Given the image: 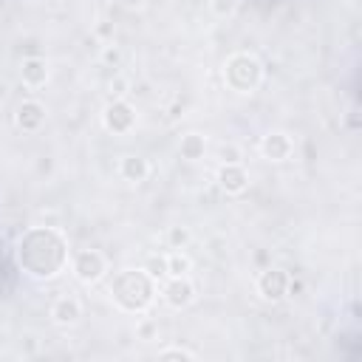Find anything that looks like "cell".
Listing matches in <instances>:
<instances>
[{"label": "cell", "instance_id": "8992f818", "mask_svg": "<svg viewBox=\"0 0 362 362\" xmlns=\"http://www.w3.org/2000/svg\"><path fill=\"white\" fill-rule=\"evenodd\" d=\"M161 297L170 308L181 311V308H189L198 297V288L195 283L189 280V274H167L164 277V286H161Z\"/></svg>", "mask_w": 362, "mask_h": 362}, {"label": "cell", "instance_id": "484cf974", "mask_svg": "<svg viewBox=\"0 0 362 362\" xmlns=\"http://www.w3.org/2000/svg\"><path fill=\"white\" fill-rule=\"evenodd\" d=\"M102 3H113V0H102Z\"/></svg>", "mask_w": 362, "mask_h": 362}, {"label": "cell", "instance_id": "4fadbf2b", "mask_svg": "<svg viewBox=\"0 0 362 362\" xmlns=\"http://www.w3.org/2000/svg\"><path fill=\"white\" fill-rule=\"evenodd\" d=\"M20 79L25 88H42L48 82V62L42 57H25L20 65Z\"/></svg>", "mask_w": 362, "mask_h": 362}, {"label": "cell", "instance_id": "8fae6325", "mask_svg": "<svg viewBox=\"0 0 362 362\" xmlns=\"http://www.w3.org/2000/svg\"><path fill=\"white\" fill-rule=\"evenodd\" d=\"M51 320L59 325V328H74L79 320H82V303L71 294L65 297H57L51 303Z\"/></svg>", "mask_w": 362, "mask_h": 362}, {"label": "cell", "instance_id": "9a60e30c", "mask_svg": "<svg viewBox=\"0 0 362 362\" xmlns=\"http://www.w3.org/2000/svg\"><path fill=\"white\" fill-rule=\"evenodd\" d=\"M192 272V257L184 255L181 249L167 255V274H189Z\"/></svg>", "mask_w": 362, "mask_h": 362}, {"label": "cell", "instance_id": "3957f363", "mask_svg": "<svg viewBox=\"0 0 362 362\" xmlns=\"http://www.w3.org/2000/svg\"><path fill=\"white\" fill-rule=\"evenodd\" d=\"M263 62L257 54L252 51H235L223 59V68H221V76H223V85L235 93H255L263 82Z\"/></svg>", "mask_w": 362, "mask_h": 362}, {"label": "cell", "instance_id": "7a4b0ae2", "mask_svg": "<svg viewBox=\"0 0 362 362\" xmlns=\"http://www.w3.org/2000/svg\"><path fill=\"white\" fill-rule=\"evenodd\" d=\"M156 280L139 266V269H122L113 274L107 294L113 305L124 314H144L156 300Z\"/></svg>", "mask_w": 362, "mask_h": 362}, {"label": "cell", "instance_id": "2e32d148", "mask_svg": "<svg viewBox=\"0 0 362 362\" xmlns=\"http://www.w3.org/2000/svg\"><path fill=\"white\" fill-rule=\"evenodd\" d=\"M153 280H164L167 277V255H147L144 266H141Z\"/></svg>", "mask_w": 362, "mask_h": 362}, {"label": "cell", "instance_id": "277c9868", "mask_svg": "<svg viewBox=\"0 0 362 362\" xmlns=\"http://www.w3.org/2000/svg\"><path fill=\"white\" fill-rule=\"evenodd\" d=\"M71 272H74V277L79 283L96 286L107 274V257L99 249H76L71 255Z\"/></svg>", "mask_w": 362, "mask_h": 362}, {"label": "cell", "instance_id": "d4e9b609", "mask_svg": "<svg viewBox=\"0 0 362 362\" xmlns=\"http://www.w3.org/2000/svg\"><path fill=\"white\" fill-rule=\"evenodd\" d=\"M96 31H99V34H102V37H107V34H110V25H99V28H96Z\"/></svg>", "mask_w": 362, "mask_h": 362}, {"label": "cell", "instance_id": "6da1fadb", "mask_svg": "<svg viewBox=\"0 0 362 362\" xmlns=\"http://www.w3.org/2000/svg\"><path fill=\"white\" fill-rule=\"evenodd\" d=\"M17 263L34 280H54L71 263L68 238L57 226H31L17 240Z\"/></svg>", "mask_w": 362, "mask_h": 362}, {"label": "cell", "instance_id": "9c48e42d", "mask_svg": "<svg viewBox=\"0 0 362 362\" xmlns=\"http://www.w3.org/2000/svg\"><path fill=\"white\" fill-rule=\"evenodd\" d=\"M294 153V139L286 133V130H269L263 139H260V156L266 161H288Z\"/></svg>", "mask_w": 362, "mask_h": 362}, {"label": "cell", "instance_id": "ac0fdd59", "mask_svg": "<svg viewBox=\"0 0 362 362\" xmlns=\"http://www.w3.org/2000/svg\"><path fill=\"white\" fill-rule=\"evenodd\" d=\"M99 59H102L105 65H110V68H119L122 59H124V54H122V48H119L116 42H105L102 51H99Z\"/></svg>", "mask_w": 362, "mask_h": 362}, {"label": "cell", "instance_id": "e0dca14e", "mask_svg": "<svg viewBox=\"0 0 362 362\" xmlns=\"http://www.w3.org/2000/svg\"><path fill=\"white\" fill-rule=\"evenodd\" d=\"M238 6H240V0H209V11H212V17H218V20L235 17V14H238Z\"/></svg>", "mask_w": 362, "mask_h": 362}, {"label": "cell", "instance_id": "d6986e66", "mask_svg": "<svg viewBox=\"0 0 362 362\" xmlns=\"http://www.w3.org/2000/svg\"><path fill=\"white\" fill-rule=\"evenodd\" d=\"M218 158H221V164H240L243 161V150H240V144L226 141V144L218 147Z\"/></svg>", "mask_w": 362, "mask_h": 362}, {"label": "cell", "instance_id": "5bb4252c", "mask_svg": "<svg viewBox=\"0 0 362 362\" xmlns=\"http://www.w3.org/2000/svg\"><path fill=\"white\" fill-rule=\"evenodd\" d=\"M178 156L184 158V161H189V164H195V161H201L204 156H206V136H201V133H184L181 136V141H178Z\"/></svg>", "mask_w": 362, "mask_h": 362}, {"label": "cell", "instance_id": "ffe728a7", "mask_svg": "<svg viewBox=\"0 0 362 362\" xmlns=\"http://www.w3.org/2000/svg\"><path fill=\"white\" fill-rule=\"evenodd\" d=\"M189 238H192V235H189L187 226H170V229H167V243H170L173 249H184V246L189 243Z\"/></svg>", "mask_w": 362, "mask_h": 362}, {"label": "cell", "instance_id": "5b68a950", "mask_svg": "<svg viewBox=\"0 0 362 362\" xmlns=\"http://www.w3.org/2000/svg\"><path fill=\"white\" fill-rule=\"evenodd\" d=\"M136 122H139L136 107L127 99H110L102 110V127L113 136H127L136 127Z\"/></svg>", "mask_w": 362, "mask_h": 362}, {"label": "cell", "instance_id": "7c38bea8", "mask_svg": "<svg viewBox=\"0 0 362 362\" xmlns=\"http://www.w3.org/2000/svg\"><path fill=\"white\" fill-rule=\"evenodd\" d=\"M119 175L127 184H141L150 175V161L144 156H139V153H127V156L119 158Z\"/></svg>", "mask_w": 362, "mask_h": 362}, {"label": "cell", "instance_id": "603a6c76", "mask_svg": "<svg viewBox=\"0 0 362 362\" xmlns=\"http://www.w3.org/2000/svg\"><path fill=\"white\" fill-rule=\"evenodd\" d=\"M130 82L124 79V76H116V79H110V93H113V99H124L130 90Z\"/></svg>", "mask_w": 362, "mask_h": 362}, {"label": "cell", "instance_id": "cb8c5ba5", "mask_svg": "<svg viewBox=\"0 0 362 362\" xmlns=\"http://www.w3.org/2000/svg\"><path fill=\"white\" fill-rule=\"evenodd\" d=\"M124 3V8H141L144 6V0H122Z\"/></svg>", "mask_w": 362, "mask_h": 362}, {"label": "cell", "instance_id": "7402d4cb", "mask_svg": "<svg viewBox=\"0 0 362 362\" xmlns=\"http://www.w3.org/2000/svg\"><path fill=\"white\" fill-rule=\"evenodd\" d=\"M156 334H158V322L156 320H139V325H136V337L139 339H156Z\"/></svg>", "mask_w": 362, "mask_h": 362}, {"label": "cell", "instance_id": "30bf717a", "mask_svg": "<svg viewBox=\"0 0 362 362\" xmlns=\"http://www.w3.org/2000/svg\"><path fill=\"white\" fill-rule=\"evenodd\" d=\"M215 181H218L221 192H226V195H243L246 187H249V173H246L243 164H221Z\"/></svg>", "mask_w": 362, "mask_h": 362}, {"label": "cell", "instance_id": "44dd1931", "mask_svg": "<svg viewBox=\"0 0 362 362\" xmlns=\"http://www.w3.org/2000/svg\"><path fill=\"white\" fill-rule=\"evenodd\" d=\"M158 359H198V354L184 345H167L158 351Z\"/></svg>", "mask_w": 362, "mask_h": 362}, {"label": "cell", "instance_id": "52a82bcc", "mask_svg": "<svg viewBox=\"0 0 362 362\" xmlns=\"http://www.w3.org/2000/svg\"><path fill=\"white\" fill-rule=\"evenodd\" d=\"M288 280H291V277H288L283 269L269 266V269H263V272L257 274L255 288H257L260 300H266V303H280V300L288 294Z\"/></svg>", "mask_w": 362, "mask_h": 362}, {"label": "cell", "instance_id": "ba28073f", "mask_svg": "<svg viewBox=\"0 0 362 362\" xmlns=\"http://www.w3.org/2000/svg\"><path fill=\"white\" fill-rule=\"evenodd\" d=\"M45 116H48V110L40 99H23L14 110V124L23 133H40L42 124H45Z\"/></svg>", "mask_w": 362, "mask_h": 362}]
</instances>
